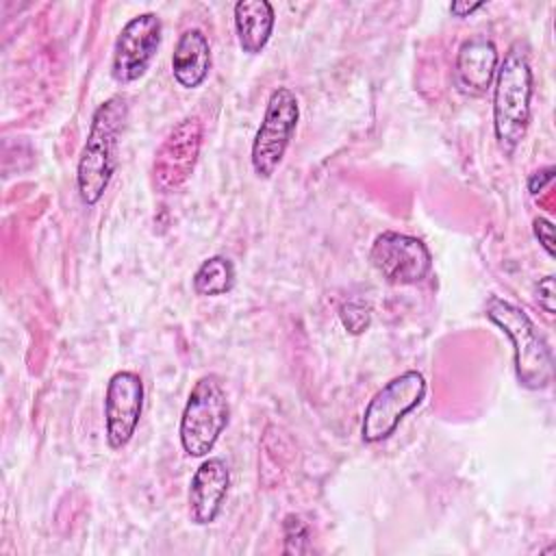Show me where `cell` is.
Instances as JSON below:
<instances>
[{
  "instance_id": "6da1fadb",
  "label": "cell",
  "mask_w": 556,
  "mask_h": 556,
  "mask_svg": "<svg viewBox=\"0 0 556 556\" xmlns=\"http://www.w3.org/2000/svg\"><path fill=\"white\" fill-rule=\"evenodd\" d=\"M128 117V104L122 96L104 100L91 115V126L87 141L83 146L76 187L78 195L87 206H93L104 195L115 167H117V146Z\"/></svg>"
},
{
  "instance_id": "7a4b0ae2",
  "label": "cell",
  "mask_w": 556,
  "mask_h": 556,
  "mask_svg": "<svg viewBox=\"0 0 556 556\" xmlns=\"http://www.w3.org/2000/svg\"><path fill=\"white\" fill-rule=\"evenodd\" d=\"M532 67L521 41H515L495 72L493 130L500 148L513 152L526 137L530 124Z\"/></svg>"
},
{
  "instance_id": "3957f363",
  "label": "cell",
  "mask_w": 556,
  "mask_h": 556,
  "mask_svg": "<svg viewBox=\"0 0 556 556\" xmlns=\"http://www.w3.org/2000/svg\"><path fill=\"white\" fill-rule=\"evenodd\" d=\"M484 315L510 339L519 384L530 391L545 389L552 382V354L528 313L500 295H491Z\"/></svg>"
},
{
  "instance_id": "277c9868",
  "label": "cell",
  "mask_w": 556,
  "mask_h": 556,
  "mask_svg": "<svg viewBox=\"0 0 556 556\" xmlns=\"http://www.w3.org/2000/svg\"><path fill=\"white\" fill-rule=\"evenodd\" d=\"M228 419L230 406L219 378L213 374L202 376L193 384L180 417L178 434L182 450L193 458L206 456L226 430Z\"/></svg>"
},
{
  "instance_id": "5b68a950",
  "label": "cell",
  "mask_w": 556,
  "mask_h": 556,
  "mask_svg": "<svg viewBox=\"0 0 556 556\" xmlns=\"http://www.w3.org/2000/svg\"><path fill=\"white\" fill-rule=\"evenodd\" d=\"M298 119L300 104L295 93L287 87L274 89L252 141L250 161L258 178H271L276 174L298 128Z\"/></svg>"
},
{
  "instance_id": "8992f818",
  "label": "cell",
  "mask_w": 556,
  "mask_h": 556,
  "mask_svg": "<svg viewBox=\"0 0 556 556\" xmlns=\"http://www.w3.org/2000/svg\"><path fill=\"white\" fill-rule=\"evenodd\" d=\"M426 378L417 369H408L395 378H391L376 395L369 400L363 421L361 437L365 443H380L389 439L400 421L415 410L426 397Z\"/></svg>"
},
{
  "instance_id": "52a82bcc",
  "label": "cell",
  "mask_w": 556,
  "mask_h": 556,
  "mask_svg": "<svg viewBox=\"0 0 556 556\" xmlns=\"http://www.w3.org/2000/svg\"><path fill=\"white\" fill-rule=\"evenodd\" d=\"M369 261L391 285H417L432 269V256L426 243L395 230H384L374 239Z\"/></svg>"
},
{
  "instance_id": "ba28073f",
  "label": "cell",
  "mask_w": 556,
  "mask_h": 556,
  "mask_svg": "<svg viewBox=\"0 0 556 556\" xmlns=\"http://www.w3.org/2000/svg\"><path fill=\"white\" fill-rule=\"evenodd\" d=\"M202 146V124L185 117L163 139L152 163V182L159 193L178 191L191 176Z\"/></svg>"
},
{
  "instance_id": "9c48e42d",
  "label": "cell",
  "mask_w": 556,
  "mask_h": 556,
  "mask_svg": "<svg viewBox=\"0 0 556 556\" xmlns=\"http://www.w3.org/2000/svg\"><path fill=\"white\" fill-rule=\"evenodd\" d=\"M161 17L152 11L139 13L124 24L115 39L111 59V76L119 85L135 83L146 74L161 46Z\"/></svg>"
},
{
  "instance_id": "30bf717a",
  "label": "cell",
  "mask_w": 556,
  "mask_h": 556,
  "mask_svg": "<svg viewBox=\"0 0 556 556\" xmlns=\"http://www.w3.org/2000/svg\"><path fill=\"white\" fill-rule=\"evenodd\" d=\"M143 410V382L135 371H115L106 382L104 395V432L106 443L113 450L124 447L137 426Z\"/></svg>"
},
{
  "instance_id": "8fae6325",
  "label": "cell",
  "mask_w": 556,
  "mask_h": 556,
  "mask_svg": "<svg viewBox=\"0 0 556 556\" xmlns=\"http://www.w3.org/2000/svg\"><path fill=\"white\" fill-rule=\"evenodd\" d=\"M230 486V471L222 458H206L189 484V517L195 526L213 523L224 506Z\"/></svg>"
},
{
  "instance_id": "7c38bea8",
  "label": "cell",
  "mask_w": 556,
  "mask_h": 556,
  "mask_svg": "<svg viewBox=\"0 0 556 556\" xmlns=\"http://www.w3.org/2000/svg\"><path fill=\"white\" fill-rule=\"evenodd\" d=\"M497 72V48L495 43L484 37L476 35L460 43L456 54V85L467 96H482Z\"/></svg>"
},
{
  "instance_id": "4fadbf2b",
  "label": "cell",
  "mask_w": 556,
  "mask_h": 556,
  "mask_svg": "<svg viewBox=\"0 0 556 556\" xmlns=\"http://www.w3.org/2000/svg\"><path fill=\"white\" fill-rule=\"evenodd\" d=\"M211 70V46L206 35L200 28L185 30L172 54V74L174 80L185 89L200 87Z\"/></svg>"
},
{
  "instance_id": "5bb4252c",
  "label": "cell",
  "mask_w": 556,
  "mask_h": 556,
  "mask_svg": "<svg viewBox=\"0 0 556 556\" xmlns=\"http://www.w3.org/2000/svg\"><path fill=\"white\" fill-rule=\"evenodd\" d=\"M276 15L274 7L267 0H239L235 4V33L239 48L245 54H258L271 33H274Z\"/></svg>"
},
{
  "instance_id": "9a60e30c",
  "label": "cell",
  "mask_w": 556,
  "mask_h": 556,
  "mask_svg": "<svg viewBox=\"0 0 556 556\" xmlns=\"http://www.w3.org/2000/svg\"><path fill=\"white\" fill-rule=\"evenodd\" d=\"M235 287V265L226 256H208L193 274L198 295H222Z\"/></svg>"
},
{
  "instance_id": "2e32d148",
  "label": "cell",
  "mask_w": 556,
  "mask_h": 556,
  "mask_svg": "<svg viewBox=\"0 0 556 556\" xmlns=\"http://www.w3.org/2000/svg\"><path fill=\"white\" fill-rule=\"evenodd\" d=\"M282 536H285V554H306L311 552L308 543V528L298 515H287L282 521Z\"/></svg>"
},
{
  "instance_id": "e0dca14e",
  "label": "cell",
  "mask_w": 556,
  "mask_h": 556,
  "mask_svg": "<svg viewBox=\"0 0 556 556\" xmlns=\"http://www.w3.org/2000/svg\"><path fill=\"white\" fill-rule=\"evenodd\" d=\"M339 317H341V324L345 326V330H348V332H352V334H361V332H365V330L369 328V324H371L369 306H367V304H363L361 300L345 302V304L341 306Z\"/></svg>"
},
{
  "instance_id": "ac0fdd59",
  "label": "cell",
  "mask_w": 556,
  "mask_h": 556,
  "mask_svg": "<svg viewBox=\"0 0 556 556\" xmlns=\"http://www.w3.org/2000/svg\"><path fill=\"white\" fill-rule=\"evenodd\" d=\"M532 230H534V237L539 239V243L543 245V250L554 256V226L549 219L545 217H536L532 222Z\"/></svg>"
},
{
  "instance_id": "d6986e66",
  "label": "cell",
  "mask_w": 556,
  "mask_h": 556,
  "mask_svg": "<svg viewBox=\"0 0 556 556\" xmlns=\"http://www.w3.org/2000/svg\"><path fill=\"white\" fill-rule=\"evenodd\" d=\"M536 300H539V306L552 315L554 313V276H545L539 280L536 285Z\"/></svg>"
},
{
  "instance_id": "ffe728a7",
  "label": "cell",
  "mask_w": 556,
  "mask_h": 556,
  "mask_svg": "<svg viewBox=\"0 0 556 556\" xmlns=\"http://www.w3.org/2000/svg\"><path fill=\"white\" fill-rule=\"evenodd\" d=\"M552 176H554V167H552V165H547V167L534 172V174L528 178V191H530L532 195H539V193L543 191V187L552 180Z\"/></svg>"
},
{
  "instance_id": "44dd1931",
  "label": "cell",
  "mask_w": 556,
  "mask_h": 556,
  "mask_svg": "<svg viewBox=\"0 0 556 556\" xmlns=\"http://www.w3.org/2000/svg\"><path fill=\"white\" fill-rule=\"evenodd\" d=\"M484 7V2H452L450 4V11H452V15H456V17H467V15H471L473 11H478V9H482Z\"/></svg>"
}]
</instances>
